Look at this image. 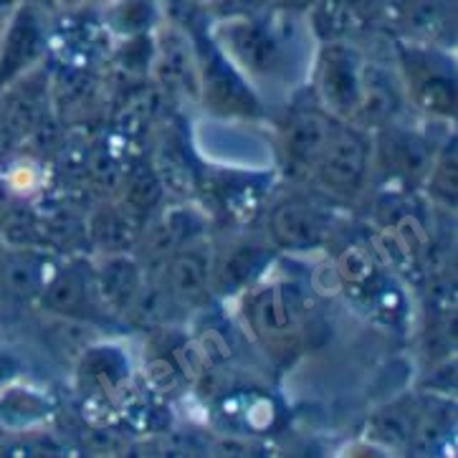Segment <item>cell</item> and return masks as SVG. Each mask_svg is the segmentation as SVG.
<instances>
[{"label":"cell","instance_id":"cell-21","mask_svg":"<svg viewBox=\"0 0 458 458\" xmlns=\"http://www.w3.org/2000/svg\"><path fill=\"white\" fill-rule=\"evenodd\" d=\"M149 21V8L148 3L142 0H124L119 3L112 13V23L117 26V30H124V33H137L148 26Z\"/></svg>","mask_w":458,"mask_h":458},{"label":"cell","instance_id":"cell-18","mask_svg":"<svg viewBox=\"0 0 458 458\" xmlns=\"http://www.w3.org/2000/svg\"><path fill=\"white\" fill-rule=\"evenodd\" d=\"M413 415L400 411V408H390V411H383V413L375 415L372 420V428H375V436L383 438L387 445H395V448H403V445L411 444V436H413Z\"/></svg>","mask_w":458,"mask_h":458},{"label":"cell","instance_id":"cell-16","mask_svg":"<svg viewBox=\"0 0 458 458\" xmlns=\"http://www.w3.org/2000/svg\"><path fill=\"white\" fill-rule=\"evenodd\" d=\"M127 208L134 213H148L163 198V182L148 165H137L127 175Z\"/></svg>","mask_w":458,"mask_h":458},{"label":"cell","instance_id":"cell-9","mask_svg":"<svg viewBox=\"0 0 458 458\" xmlns=\"http://www.w3.org/2000/svg\"><path fill=\"white\" fill-rule=\"evenodd\" d=\"M335 122L325 112H299L286 130V155L294 165L311 167L319 160Z\"/></svg>","mask_w":458,"mask_h":458},{"label":"cell","instance_id":"cell-10","mask_svg":"<svg viewBox=\"0 0 458 458\" xmlns=\"http://www.w3.org/2000/svg\"><path fill=\"white\" fill-rule=\"evenodd\" d=\"M203 72H206L208 97L213 99L216 106H221L225 112H243V114L256 112V99H253L251 89L243 84V79L225 61V56H221L218 51H210V59Z\"/></svg>","mask_w":458,"mask_h":458},{"label":"cell","instance_id":"cell-5","mask_svg":"<svg viewBox=\"0 0 458 458\" xmlns=\"http://www.w3.org/2000/svg\"><path fill=\"white\" fill-rule=\"evenodd\" d=\"M271 236L289 251L314 249L325 241L327 218L304 200H284L271 213Z\"/></svg>","mask_w":458,"mask_h":458},{"label":"cell","instance_id":"cell-6","mask_svg":"<svg viewBox=\"0 0 458 458\" xmlns=\"http://www.w3.org/2000/svg\"><path fill=\"white\" fill-rule=\"evenodd\" d=\"M48 268V259L38 251L5 253L0 261V289L18 301H36L48 276L54 274Z\"/></svg>","mask_w":458,"mask_h":458},{"label":"cell","instance_id":"cell-2","mask_svg":"<svg viewBox=\"0 0 458 458\" xmlns=\"http://www.w3.org/2000/svg\"><path fill=\"white\" fill-rule=\"evenodd\" d=\"M46 51V23L33 3H21L11 15L0 44V91L18 76L33 72Z\"/></svg>","mask_w":458,"mask_h":458},{"label":"cell","instance_id":"cell-24","mask_svg":"<svg viewBox=\"0 0 458 458\" xmlns=\"http://www.w3.org/2000/svg\"><path fill=\"white\" fill-rule=\"evenodd\" d=\"M281 3H296V0H281Z\"/></svg>","mask_w":458,"mask_h":458},{"label":"cell","instance_id":"cell-15","mask_svg":"<svg viewBox=\"0 0 458 458\" xmlns=\"http://www.w3.org/2000/svg\"><path fill=\"white\" fill-rule=\"evenodd\" d=\"M253 319H256V327L261 335L286 337L294 327V311L289 310V304H286V299L279 289H268L256 299Z\"/></svg>","mask_w":458,"mask_h":458},{"label":"cell","instance_id":"cell-3","mask_svg":"<svg viewBox=\"0 0 458 458\" xmlns=\"http://www.w3.org/2000/svg\"><path fill=\"white\" fill-rule=\"evenodd\" d=\"M317 87L329 114L355 117L362 89V61L340 41H327L319 56Z\"/></svg>","mask_w":458,"mask_h":458},{"label":"cell","instance_id":"cell-8","mask_svg":"<svg viewBox=\"0 0 458 458\" xmlns=\"http://www.w3.org/2000/svg\"><path fill=\"white\" fill-rule=\"evenodd\" d=\"M142 286V274L137 261L122 256V253H109V259L99 267L94 276V289L102 296L104 304L109 310L124 311L132 307V301L140 296Z\"/></svg>","mask_w":458,"mask_h":458},{"label":"cell","instance_id":"cell-4","mask_svg":"<svg viewBox=\"0 0 458 458\" xmlns=\"http://www.w3.org/2000/svg\"><path fill=\"white\" fill-rule=\"evenodd\" d=\"M225 41H228L231 54L249 72L268 74L279 66L281 44L268 23L253 21V18H236L225 26Z\"/></svg>","mask_w":458,"mask_h":458},{"label":"cell","instance_id":"cell-17","mask_svg":"<svg viewBox=\"0 0 458 458\" xmlns=\"http://www.w3.org/2000/svg\"><path fill=\"white\" fill-rule=\"evenodd\" d=\"M311 26L325 41H340L352 29V15L347 0H314Z\"/></svg>","mask_w":458,"mask_h":458},{"label":"cell","instance_id":"cell-23","mask_svg":"<svg viewBox=\"0 0 458 458\" xmlns=\"http://www.w3.org/2000/svg\"><path fill=\"white\" fill-rule=\"evenodd\" d=\"M64 5H76V3H81V0H59Z\"/></svg>","mask_w":458,"mask_h":458},{"label":"cell","instance_id":"cell-22","mask_svg":"<svg viewBox=\"0 0 458 458\" xmlns=\"http://www.w3.org/2000/svg\"><path fill=\"white\" fill-rule=\"evenodd\" d=\"M445 3L444 0H415L411 11V26L418 30H433L444 23Z\"/></svg>","mask_w":458,"mask_h":458},{"label":"cell","instance_id":"cell-20","mask_svg":"<svg viewBox=\"0 0 458 458\" xmlns=\"http://www.w3.org/2000/svg\"><path fill=\"white\" fill-rule=\"evenodd\" d=\"M387 152L398 163L400 170H405V173H415L426 163V148L408 134H393V142H390Z\"/></svg>","mask_w":458,"mask_h":458},{"label":"cell","instance_id":"cell-13","mask_svg":"<svg viewBox=\"0 0 458 458\" xmlns=\"http://www.w3.org/2000/svg\"><path fill=\"white\" fill-rule=\"evenodd\" d=\"M395 106H398V94L387 81V76L380 69L362 64V89H360L357 114L365 117L369 124H383L395 114Z\"/></svg>","mask_w":458,"mask_h":458},{"label":"cell","instance_id":"cell-1","mask_svg":"<svg viewBox=\"0 0 458 458\" xmlns=\"http://www.w3.org/2000/svg\"><path fill=\"white\" fill-rule=\"evenodd\" d=\"M368 157L369 148L362 132L335 124L319 160L314 163V173L327 191L352 195L368 173Z\"/></svg>","mask_w":458,"mask_h":458},{"label":"cell","instance_id":"cell-7","mask_svg":"<svg viewBox=\"0 0 458 458\" xmlns=\"http://www.w3.org/2000/svg\"><path fill=\"white\" fill-rule=\"evenodd\" d=\"M210 276L213 274H210V261L206 253L195 251V249L175 251L167 264V292L180 304L195 307L208 296Z\"/></svg>","mask_w":458,"mask_h":458},{"label":"cell","instance_id":"cell-12","mask_svg":"<svg viewBox=\"0 0 458 458\" xmlns=\"http://www.w3.org/2000/svg\"><path fill=\"white\" fill-rule=\"evenodd\" d=\"M89 292V274L79 264H72V267L59 268L48 276L38 301L54 314H76L87 304Z\"/></svg>","mask_w":458,"mask_h":458},{"label":"cell","instance_id":"cell-14","mask_svg":"<svg viewBox=\"0 0 458 458\" xmlns=\"http://www.w3.org/2000/svg\"><path fill=\"white\" fill-rule=\"evenodd\" d=\"M264 264H267L264 249L238 246L233 251H228V256L218 264L216 276H210V284H216V289L221 294H233L243 284H249L264 268Z\"/></svg>","mask_w":458,"mask_h":458},{"label":"cell","instance_id":"cell-19","mask_svg":"<svg viewBox=\"0 0 458 458\" xmlns=\"http://www.w3.org/2000/svg\"><path fill=\"white\" fill-rule=\"evenodd\" d=\"M418 97H420V102L426 104L430 112L451 114L454 106H456V87H454L451 79H444V76L423 79L420 87H418Z\"/></svg>","mask_w":458,"mask_h":458},{"label":"cell","instance_id":"cell-11","mask_svg":"<svg viewBox=\"0 0 458 458\" xmlns=\"http://www.w3.org/2000/svg\"><path fill=\"white\" fill-rule=\"evenodd\" d=\"M89 236L106 253H124L140 241L142 231H140L134 210L119 206H104L91 216Z\"/></svg>","mask_w":458,"mask_h":458}]
</instances>
